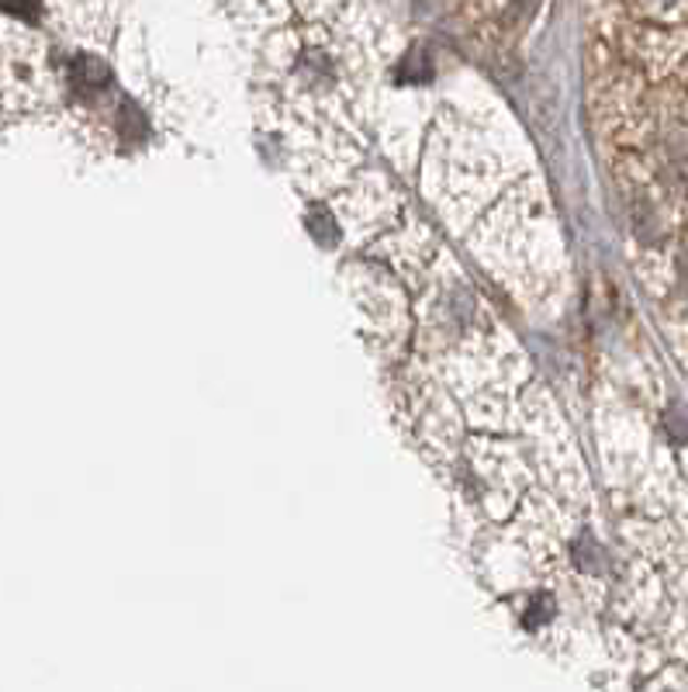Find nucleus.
I'll list each match as a JSON object with an SVG mask.
<instances>
[{
    "label": "nucleus",
    "instance_id": "nucleus-1",
    "mask_svg": "<svg viewBox=\"0 0 688 692\" xmlns=\"http://www.w3.org/2000/svg\"><path fill=\"white\" fill-rule=\"evenodd\" d=\"M685 291H688V260H685Z\"/></svg>",
    "mask_w": 688,
    "mask_h": 692
}]
</instances>
